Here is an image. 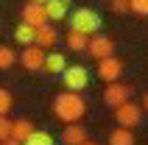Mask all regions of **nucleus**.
I'll use <instances>...</instances> for the list:
<instances>
[{
	"mask_svg": "<svg viewBox=\"0 0 148 145\" xmlns=\"http://www.w3.org/2000/svg\"><path fill=\"white\" fill-rule=\"evenodd\" d=\"M53 114L59 120L70 126V123H81V117L87 114V103H84L81 92H62L53 101Z\"/></svg>",
	"mask_w": 148,
	"mask_h": 145,
	"instance_id": "nucleus-1",
	"label": "nucleus"
},
{
	"mask_svg": "<svg viewBox=\"0 0 148 145\" xmlns=\"http://www.w3.org/2000/svg\"><path fill=\"white\" fill-rule=\"evenodd\" d=\"M101 14L98 11H92V8H75L73 14H70V31L81 34V36H95L101 31Z\"/></svg>",
	"mask_w": 148,
	"mask_h": 145,
	"instance_id": "nucleus-2",
	"label": "nucleus"
},
{
	"mask_svg": "<svg viewBox=\"0 0 148 145\" xmlns=\"http://www.w3.org/2000/svg\"><path fill=\"white\" fill-rule=\"evenodd\" d=\"M62 81L67 92H81L90 87V70L84 64H67V70L62 72Z\"/></svg>",
	"mask_w": 148,
	"mask_h": 145,
	"instance_id": "nucleus-3",
	"label": "nucleus"
},
{
	"mask_svg": "<svg viewBox=\"0 0 148 145\" xmlns=\"http://www.w3.org/2000/svg\"><path fill=\"white\" fill-rule=\"evenodd\" d=\"M87 50H90L92 59H109L115 56V39L112 36H106V34H95V36H90V42H87Z\"/></svg>",
	"mask_w": 148,
	"mask_h": 145,
	"instance_id": "nucleus-4",
	"label": "nucleus"
},
{
	"mask_svg": "<svg viewBox=\"0 0 148 145\" xmlns=\"http://www.w3.org/2000/svg\"><path fill=\"white\" fill-rule=\"evenodd\" d=\"M143 117V109L140 103H134V101H126V103H120L115 109V120L120 123V129H132V126H137Z\"/></svg>",
	"mask_w": 148,
	"mask_h": 145,
	"instance_id": "nucleus-5",
	"label": "nucleus"
},
{
	"mask_svg": "<svg viewBox=\"0 0 148 145\" xmlns=\"http://www.w3.org/2000/svg\"><path fill=\"white\" fill-rule=\"evenodd\" d=\"M17 62L23 64V70L36 72V70H42V64H45V50L36 48V45H28V48H23V53L17 56Z\"/></svg>",
	"mask_w": 148,
	"mask_h": 145,
	"instance_id": "nucleus-6",
	"label": "nucleus"
},
{
	"mask_svg": "<svg viewBox=\"0 0 148 145\" xmlns=\"http://www.w3.org/2000/svg\"><path fill=\"white\" fill-rule=\"evenodd\" d=\"M98 75L106 81V84H115V81L123 75V62H120V59H115V56L101 59V62H98Z\"/></svg>",
	"mask_w": 148,
	"mask_h": 145,
	"instance_id": "nucleus-7",
	"label": "nucleus"
},
{
	"mask_svg": "<svg viewBox=\"0 0 148 145\" xmlns=\"http://www.w3.org/2000/svg\"><path fill=\"white\" fill-rule=\"evenodd\" d=\"M129 92H132V89L126 87V84H120V81L106 84V89H103V103L112 106V109H117L120 103H126V101H129Z\"/></svg>",
	"mask_w": 148,
	"mask_h": 145,
	"instance_id": "nucleus-8",
	"label": "nucleus"
},
{
	"mask_svg": "<svg viewBox=\"0 0 148 145\" xmlns=\"http://www.w3.org/2000/svg\"><path fill=\"white\" fill-rule=\"evenodd\" d=\"M23 23H25V25H31V28L48 25V17H45V6H39V3H25V8H23Z\"/></svg>",
	"mask_w": 148,
	"mask_h": 145,
	"instance_id": "nucleus-9",
	"label": "nucleus"
},
{
	"mask_svg": "<svg viewBox=\"0 0 148 145\" xmlns=\"http://www.w3.org/2000/svg\"><path fill=\"white\" fill-rule=\"evenodd\" d=\"M62 142H64V145H84V142H90V140H87V129H84L81 123H70V126H64V131H62Z\"/></svg>",
	"mask_w": 148,
	"mask_h": 145,
	"instance_id": "nucleus-10",
	"label": "nucleus"
},
{
	"mask_svg": "<svg viewBox=\"0 0 148 145\" xmlns=\"http://www.w3.org/2000/svg\"><path fill=\"white\" fill-rule=\"evenodd\" d=\"M42 70L53 72V75H62V72L67 70V56H64V53H59V50L45 53V64H42Z\"/></svg>",
	"mask_w": 148,
	"mask_h": 145,
	"instance_id": "nucleus-11",
	"label": "nucleus"
},
{
	"mask_svg": "<svg viewBox=\"0 0 148 145\" xmlns=\"http://www.w3.org/2000/svg\"><path fill=\"white\" fill-rule=\"evenodd\" d=\"M56 39H59V34H56V28L53 25H39L36 28V34H34V45L36 48H53L56 45Z\"/></svg>",
	"mask_w": 148,
	"mask_h": 145,
	"instance_id": "nucleus-12",
	"label": "nucleus"
},
{
	"mask_svg": "<svg viewBox=\"0 0 148 145\" xmlns=\"http://www.w3.org/2000/svg\"><path fill=\"white\" fill-rule=\"evenodd\" d=\"M67 8H70V0H48V3H45V17H48V23L64 20Z\"/></svg>",
	"mask_w": 148,
	"mask_h": 145,
	"instance_id": "nucleus-13",
	"label": "nucleus"
},
{
	"mask_svg": "<svg viewBox=\"0 0 148 145\" xmlns=\"http://www.w3.org/2000/svg\"><path fill=\"white\" fill-rule=\"evenodd\" d=\"M34 131H36V129H34L31 120H11V137H14L17 142H25Z\"/></svg>",
	"mask_w": 148,
	"mask_h": 145,
	"instance_id": "nucleus-14",
	"label": "nucleus"
},
{
	"mask_svg": "<svg viewBox=\"0 0 148 145\" xmlns=\"http://www.w3.org/2000/svg\"><path fill=\"white\" fill-rule=\"evenodd\" d=\"M109 145H134V131L132 129H112L109 134Z\"/></svg>",
	"mask_w": 148,
	"mask_h": 145,
	"instance_id": "nucleus-15",
	"label": "nucleus"
},
{
	"mask_svg": "<svg viewBox=\"0 0 148 145\" xmlns=\"http://www.w3.org/2000/svg\"><path fill=\"white\" fill-rule=\"evenodd\" d=\"M34 34H36V28H31V25L20 23L14 28V42H20L23 48H28V45H34Z\"/></svg>",
	"mask_w": 148,
	"mask_h": 145,
	"instance_id": "nucleus-16",
	"label": "nucleus"
},
{
	"mask_svg": "<svg viewBox=\"0 0 148 145\" xmlns=\"http://www.w3.org/2000/svg\"><path fill=\"white\" fill-rule=\"evenodd\" d=\"M64 42H67V48L73 50V53H84L87 50V36H81V34H75V31H67V36H64Z\"/></svg>",
	"mask_w": 148,
	"mask_h": 145,
	"instance_id": "nucleus-17",
	"label": "nucleus"
},
{
	"mask_svg": "<svg viewBox=\"0 0 148 145\" xmlns=\"http://www.w3.org/2000/svg\"><path fill=\"white\" fill-rule=\"evenodd\" d=\"M23 145H56V140H53V134H50V131H39V129H36Z\"/></svg>",
	"mask_w": 148,
	"mask_h": 145,
	"instance_id": "nucleus-18",
	"label": "nucleus"
},
{
	"mask_svg": "<svg viewBox=\"0 0 148 145\" xmlns=\"http://www.w3.org/2000/svg\"><path fill=\"white\" fill-rule=\"evenodd\" d=\"M17 64V53L14 48H8V45H0V70H8V67Z\"/></svg>",
	"mask_w": 148,
	"mask_h": 145,
	"instance_id": "nucleus-19",
	"label": "nucleus"
},
{
	"mask_svg": "<svg viewBox=\"0 0 148 145\" xmlns=\"http://www.w3.org/2000/svg\"><path fill=\"white\" fill-rule=\"evenodd\" d=\"M11 106H14V98H11V92L0 87V117H8Z\"/></svg>",
	"mask_w": 148,
	"mask_h": 145,
	"instance_id": "nucleus-20",
	"label": "nucleus"
},
{
	"mask_svg": "<svg viewBox=\"0 0 148 145\" xmlns=\"http://www.w3.org/2000/svg\"><path fill=\"white\" fill-rule=\"evenodd\" d=\"M129 11L148 17V0H129Z\"/></svg>",
	"mask_w": 148,
	"mask_h": 145,
	"instance_id": "nucleus-21",
	"label": "nucleus"
},
{
	"mask_svg": "<svg viewBox=\"0 0 148 145\" xmlns=\"http://www.w3.org/2000/svg\"><path fill=\"white\" fill-rule=\"evenodd\" d=\"M11 137V120L8 117H0V142H6Z\"/></svg>",
	"mask_w": 148,
	"mask_h": 145,
	"instance_id": "nucleus-22",
	"label": "nucleus"
},
{
	"mask_svg": "<svg viewBox=\"0 0 148 145\" xmlns=\"http://www.w3.org/2000/svg\"><path fill=\"white\" fill-rule=\"evenodd\" d=\"M109 8H112L115 14H126V11H129V0H109Z\"/></svg>",
	"mask_w": 148,
	"mask_h": 145,
	"instance_id": "nucleus-23",
	"label": "nucleus"
},
{
	"mask_svg": "<svg viewBox=\"0 0 148 145\" xmlns=\"http://www.w3.org/2000/svg\"><path fill=\"white\" fill-rule=\"evenodd\" d=\"M143 112H148V92H145V98H143V106H140Z\"/></svg>",
	"mask_w": 148,
	"mask_h": 145,
	"instance_id": "nucleus-24",
	"label": "nucleus"
},
{
	"mask_svg": "<svg viewBox=\"0 0 148 145\" xmlns=\"http://www.w3.org/2000/svg\"><path fill=\"white\" fill-rule=\"evenodd\" d=\"M3 145H23V142H17L14 137H8V140H6V142H3Z\"/></svg>",
	"mask_w": 148,
	"mask_h": 145,
	"instance_id": "nucleus-25",
	"label": "nucleus"
},
{
	"mask_svg": "<svg viewBox=\"0 0 148 145\" xmlns=\"http://www.w3.org/2000/svg\"><path fill=\"white\" fill-rule=\"evenodd\" d=\"M31 3H39V6H45V3H48V0H31Z\"/></svg>",
	"mask_w": 148,
	"mask_h": 145,
	"instance_id": "nucleus-26",
	"label": "nucleus"
},
{
	"mask_svg": "<svg viewBox=\"0 0 148 145\" xmlns=\"http://www.w3.org/2000/svg\"><path fill=\"white\" fill-rule=\"evenodd\" d=\"M84 145H95V142H84Z\"/></svg>",
	"mask_w": 148,
	"mask_h": 145,
	"instance_id": "nucleus-27",
	"label": "nucleus"
},
{
	"mask_svg": "<svg viewBox=\"0 0 148 145\" xmlns=\"http://www.w3.org/2000/svg\"><path fill=\"white\" fill-rule=\"evenodd\" d=\"M0 145H3V142H0Z\"/></svg>",
	"mask_w": 148,
	"mask_h": 145,
	"instance_id": "nucleus-28",
	"label": "nucleus"
}]
</instances>
